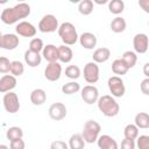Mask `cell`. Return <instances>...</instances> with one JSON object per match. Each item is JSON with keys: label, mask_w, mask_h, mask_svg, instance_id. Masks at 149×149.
I'll return each mask as SVG.
<instances>
[{"label": "cell", "mask_w": 149, "mask_h": 149, "mask_svg": "<svg viewBox=\"0 0 149 149\" xmlns=\"http://www.w3.org/2000/svg\"><path fill=\"white\" fill-rule=\"evenodd\" d=\"M128 66L126 65V63L121 59V58H118L115 61H113L112 63V71L114 74H118L119 77L122 76V74H126L128 72Z\"/></svg>", "instance_id": "cb8c5ba5"}, {"label": "cell", "mask_w": 149, "mask_h": 149, "mask_svg": "<svg viewBox=\"0 0 149 149\" xmlns=\"http://www.w3.org/2000/svg\"><path fill=\"white\" fill-rule=\"evenodd\" d=\"M78 91H80V85L77 81H74V80L73 81H69V83H66V84H64L62 86V92L64 94H68V95L74 94Z\"/></svg>", "instance_id": "1f68e13d"}, {"label": "cell", "mask_w": 149, "mask_h": 149, "mask_svg": "<svg viewBox=\"0 0 149 149\" xmlns=\"http://www.w3.org/2000/svg\"><path fill=\"white\" fill-rule=\"evenodd\" d=\"M44 44H43V41L41 40V38H38V37H34V38H31V41L29 42V50H31V51H35V52H41V51H43V49H44Z\"/></svg>", "instance_id": "836d02e7"}, {"label": "cell", "mask_w": 149, "mask_h": 149, "mask_svg": "<svg viewBox=\"0 0 149 149\" xmlns=\"http://www.w3.org/2000/svg\"><path fill=\"white\" fill-rule=\"evenodd\" d=\"M14 77H20L24 72V65L20 61H13L10 64V71H9Z\"/></svg>", "instance_id": "d6a6232c"}, {"label": "cell", "mask_w": 149, "mask_h": 149, "mask_svg": "<svg viewBox=\"0 0 149 149\" xmlns=\"http://www.w3.org/2000/svg\"><path fill=\"white\" fill-rule=\"evenodd\" d=\"M58 35L65 45H73L79 40L76 27L71 22H63L58 28Z\"/></svg>", "instance_id": "3957f363"}, {"label": "cell", "mask_w": 149, "mask_h": 149, "mask_svg": "<svg viewBox=\"0 0 149 149\" xmlns=\"http://www.w3.org/2000/svg\"><path fill=\"white\" fill-rule=\"evenodd\" d=\"M137 149H149V135H140L136 139Z\"/></svg>", "instance_id": "d590c367"}, {"label": "cell", "mask_w": 149, "mask_h": 149, "mask_svg": "<svg viewBox=\"0 0 149 149\" xmlns=\"http://www.w3.org/2000/svg\"><path fill=\"white\" fill-rule=\"evenodd\" d=\"M123 135L126 139L129 140H136L139 137V128L135 123H129L123 129Z\"/></svg>", "instance_id": "f1b7e54d"}, {"label": "cell", "mask_w": 149, "mask_h": 149, "mask_svg": "<svg viewBox=\"0 0 149 149\" xmlns=\"http://www.w3.org/2000/svg\"><path fill=\"white\" fill-rule=\"evenodd\" d=\"M99 66L95 62H88L84 66V79L88 84H94L99 80Z\"/></svg>", "instance_id": "9c48e42d"}, {"label": "cell", "mask_w": 149, "mask_h": 149, "mask_svg": "<svg viewBox=\"0 0 149 149\" xmlns=\"http://www.w3.org/2000/svg\"><path fill=\"white\" fill-rule=\"evenodd\" d=\"M95 2H97V3H99V5H101V3H106L107 1H106V0H102V1H95Z\"/></svg>", "instance_id": "f6af8a7d"}, {"label": "cell", "mask_w": 149, "mask_h": 149, "mask_svg": "<svg viewBox=\"0 0 149 149\" xmlns=\"http://www.w3.org/2000/svg\"><path fill=\"white\" fill-rule=\"evenodd\" d=\"M85 140L83 139L81 134H73L69 139V148L70 149H84Z\"/></svg>", "instance_id": "d4e9b609"}, {"label": "cell", "mask_w": 149, "mask_h": 149, "mask_svg": "<svg viewBox=\"0 0 149 149\" xmlns=\"http://www.w3.org/2000/svg\"><path fill=\"white\" fill-rule=\"evenodd\" d=\"M135 125L137 126V128L141 129H147L149 128V114L146 112H140L135 115Z\"/></svg>", "instance_id": "484cf974"}, {"label": "cell", "mask_w": 149, "mask_h": 149, "mask_svg": "<svg viewBox=\"0 0 149 149\" xmlns=\"http://www.w3.org/2000/svg\"><path fill=\"white\" fill-rule=\"evenodd\" d=\"M23 136V130L20 128V127H16V126H13V127H9L6 132V137L10 141H14V140H19V139H22Z\"/></svg>", "instance_id": "f546056e"}, {"label": "cell", "mask_w": 149, "mask_h": 149, "mask_svg": "<svg viewBox=\"0 0 149 149\" xmlns=\"http://www.w3.org/2000/svg\"><path fill=\"white\" fill-rule=\"evenodd\" d=\"M121 59L126 63V65L128 66V69H132V68L135 66V64L137 62V56H136V52L135 51L128 50V51H125L123 52Z\"/></svg>", "instance_id": "4316f807"}, {"label": "cell", "mask_w": 149, "mask_h": 149, "mask_svg": "<svg viewBox=\"0 0 149 149\" xmlns=\"http://www.w3.org/2000/svg\"><path fill=\"white\" fill-rule=\"evenodd\" d=\"M143 73L146 76V78H149V62H147L143 65Z\"/></svg>", "instance_id": "7bdbcfd3"}, {"label": "cell", "mask_w": 149, "mask_h": 149, "mask_svg": "<svg viewBox=\"0 0 149 149\" xmlns=\"http://www.w3.org/2000/svg\"><path fill=\"white\" fill-rule=\"evenodd\" d=\"M16 84H17L16 78L13 74H3L0 78V92L1 93L12 92V90L15 88Z\"/></svg>", "instance_id": "9a60e30c"}, {"label": "cell", "mask_w": 149, "mask_h": 149, "mask_svg": "<svg viewBox=\"0 0 149 149\" xmlns=\"http://www.w3.org/2000/svg\"><path fill=\"white\" fill-rule=\"evenodd\" d=\"M139 6L149 14V0H139Z\"/></svg>", "instance_id": "b9f144b4"}, {"label": "cell", "mask_w": 149, "mask_h": 149, "mask_svg": "<svg viewBox=\"0 0 149 149\" xmlns=\"http://www.w3.org/2000/svg\"><path fill=\"white\" fill-rule=\"evenodd\" d=\"M42 57L48 63H55L58 61V47L54 44H47L42 51Z\"/></svg>", "instance_id": "e0dca14e"}, {"label": "cell", "mask_w": 149, "mask_h": 149, "mask_svg": "<svg viewBox=\"0 0 149 149\" xmlns=\"http://www.w3.org/2000/svg\"><path fill=\"white\" fill-rule=\"evenodd\" d=\"M65 76L72 80L78 79L80 77V69L77 65H69L65 69Z\"/></svg>", "instance_id": "e575fe53"}, {"label": "cell", "mask_w": 149, "mask_h": 149, "mask_svg": "<svg viewBox=\"0 0 149 149\" xmlns=\"http://www.w3.org/2000/svg\"><path fill=\"white\" fill-rule=\"evenodd\" d=\"M100 130H101V126L97 121L87 120L83 127V132H81L83 139L85 140L86 143H93V142L98 141Z\"/></svg>", "instance_id": "277c9868"}, {"label": "cell", "mask_w": 149, "mask_h": 149, "mask_svg": "<svg viewBox=\"0 0 149 149\" xmlns=\"http://www.w3.org/2000/svg\"><path fill=\"white\" fill-rule=\"evenodd\" d=\"M97 36L93 33L90 31H85L79 36V43L81 47H84L87 50H92L95 48L97 45Z\"/></svg>", "instance_id": "2e32d148"}, {"label": "cell", "mask_w": 149, "mask_h": 149, "mask_svg": "<svg viewBox=\"0 0 149 149\" xmlns=\"http://www.w3.org/2000/svg\"><path fill=\"white\" fill-rule=\"evenodd\" d=\"M49 116L55 120V121H61L66 116L68 109L65 107V105L63 102H54L50 105L49 109H48Z\"/></svg>", "instance_id": "7c38bea8"}, {"label": "cell", "mask_w": 149, "mask_h": 149, "mask_svg": "<svg viewBox=\"0 0 149 149\" xmlns=\"http://www.w3.org/2000/svg\"><path fill=\"white\" fill-rule=\"evenodd\" d=\"M73 58V52L69 45L62 44L58 47V61L61 63H70Z\"/></svg>", "instance_id": "44dd1931"}, {"label": "cell", "mask_w": 149, "mask_h": 149, "mask_svg": "<svg viewBox=\"0 0 149 149\" xmlns=\"http://www.w3.org/2000/svg\"><path fill=\"white\" fill-rule=\"evenodd\" d=\"M107 86H108L109 92L112 93V97L121 98V97L125 95L126 87H125V83H123L121 77H119V76L109 77L108 80H107Z\"/></svg>", "instance_id": "5b68a950"}, {"label": "cell", "mask_w": 149, "mask_h": 149, "mask_svg": "<svg viewBox=\"0 0 149 149\" xmlns=\"http://www.w3.org/2000/svg\"><path fill=\"white\" fill-rule=\"evenodd\" d=\"M24 148H26V143L22 139L9 142V149H24Z\"/></svg>", "instance_id": "74e56055"}, {"label": "cell", "mask_w": 149, "mask_h": 149, "mask_svg": "<svg viewBox=\"0 0 149 149\" xmlns=\"http://www.w3.org/2000/svg\"><path fill=\"white\" fill-rule=\"evenodd\" d=\"M50 149H70V148H69V144L65 143L64 141L56 140V141L51 142V144H50Z\"/></svg>", "instance_id": "f35d334b"}, {"label": "cell", "mask_w": 149, "mask_h": 149, "mask_svg": "<svg viewBox=\"0 0 149 149\" xmlns=\"http://www.w3.org/2000/svg\"><path fill=\"white\" fill-rule=\"evenodd\" d=\"M92 57H93V62H95L97 64L98 63H105L111 57V50L108 48H105V47L98 48V49L94 50Z\"/></svg>", "instance_id": "7402d4cb"}, {"label": "cell", "mask_w": 149, "mask_h": 149, "mask_svg": "<svg viewBox=\"0 0 149 149\" xmlns=\"http://www.w3.org/2000/svg\"><path fill=\"white\" fill-rule=\"evenodd\" d=\"M108 9L112 14L119 15L125 9V2L122 0H111L108 2Z\"/></svg>", "instance_id": "83f0119b"}, {"label": "cell", "mask_w": 149, "mask_h": 149, "mask_svg": "<svg viewBox=\"0 0 149 149\" xmlns=\"http://www.w3.org/2000/svg\"><path fill=\"white\" fill-rule=\"evenodd\" d=\"M78 12L81 15H90L93 12V1L92 0H81L78 5Z\"/></svg>", "instance_id": "4dcf8cb0"}, {"label": "cell", "mask_w": 149, "mask_h": 149, "mask_svg": "<svg viewBox=\"0 0 149 149\" xmlns=\"http://www.w3.org/2000/svg\"><path fill=\"white\" fill-rule=\"evenodd\" d=\"M10 64L12 62H9V59L5 56L0 57V72L1 73H7L10 71Z\"/></svg>", "instance_id": "8d00e7d4"}, {"label": "cell", "mask_w": 149, "mask_h": 149, "mask_svg": "<svg viewBox=\"0 0 149 149\" xmlns=\"http://www.w3.org/2000/svg\"><path fill=\"white\" fill-rule=\"evenodd\" d=\"M97 143H98V147L100 149H119L118 142L112 136H109L107 134L99 136Z\"/></svg>", "instance_id": "ac0fdd59"}, {"label": "cell", "mask_w": 149, "mask_h": 149, "mask_svg": "<svg viewBox=\"0 0 149 149\" xmlns=\"http://www.w3.org/2000/svg\"><path fill=\"white\" fill-rule=\"evenodd\" d=\"M20 43L16 34H2L0 37V47L5 50H14Z\"/></svg>", "instance_id": "5bb4252c"}, {"label": "cell", "mask_w": 149, "mask_h": 149, "mask_svg": "<svg viewBox=\"0 0 149 149\" xmlns=\"http://www.w3.org/2000/svg\"><path fill=\"white\" fill-rule=\"evenodd\" d=\"M136 143L135 140H129V139H123L121 142V149H135Z\"/></svg>", "instance_id": "ab89813d"}, {"label": "cell", "mask_w": 149, "mask_h": 149, "mask_svg": "<svg viewBox=\"0 0 149 149\" xmlns=\"http://www.w3.org/2000/svg\"><path fill=\"white\" fill-rule=\"evenodd\" d=\"M37 28H38V30L41 33H54V31L58 30V28H59L58 20H57V17L55 15L47 14L40 20Z\"/></svg>", "instance_id": "8992f818"}, {"label": "cell", "mask_w": 149, "mask_h": 149, "mask_svg": "<svg viewBox=\"0 0 149 149\" xmlns=\"http://www.w3.org/2000/svg\"><path fill=\"white\" fill-rule=\"evenodd\" d=\"M97 104H98L99 111L107 118H113V116L118 115L120 112V106L116 102V100L114 99V97H112V95L105 94V95L100 97Z\"/></svg>", "instance_id": "7a4b0ae2"}, {"label": "cell", "mask_w": 149, "mask_h": 149, "mask_svg": "<svg viewBox=\"0 0 149 149\" xmlns=\"http://www.w3.org/2000/svg\"><path fill=\"white\" fill-rule=\"evenodd\" d=\"M148 24H149V22H148Z\"/></svg>", "instance_id": "bcb514c9"}, {"label": "cell", "mask_w": 149, "mask_h": 149, "mask_svg": "<svg viewBox=\"0 0 149 149\" xmlns=\"http://www.w3.org/2000/svg\"><path fill=\"white\" fill-rule=\"evenodd\" d=\"M0 149H9V148H8L7 146H5V144H1V146H0Z\"/></svg>", "instance_id": "ee69618b"}, {"label": "cell", "mask_w": 149, "mask_h": 149, "mask_svg": "<svg viewBox=\"0 0 149 149\" xmlns=\"http://www.w3.org/2000/svg\"><path fill=\"white\" fill-rule=\"evenodd\" d=\"M2 102H3V107L5 109L10 113V114H14L16 112H19L20 109V101H19V97L16 93L14 92H7L3 94V98H2Z\"/></svg>", "instance_id": "52a82bcc"}, {"label": "cell", "mask_w": 149, "mask_h": 149, "mask_svg": "<svg viewBox=\"0 0 149 149\" xmlns=\"http://www.w3.org/2000/svg\"><path fill=\"white\" fill-rule=\"evenodd\" d=\"M62 74V65L58 62L55 63H48V65L44 69V77L49 81H57L61 78Z\"/></svg>", "instance_id": "8fae6325"}, {"label": "cell", "mask_w": 149, "mask_h": 149, "mask_svg": "<svg viewBox=\"0 0 149 149\" xmlns=\"http://www.w3.org/2000/svg\"><path fill=\"white\" fill-rule=\"evenodd\" d=\"M30 101L35 106H41L47 101V93L43 88H35L30 93Z\"/></svg>", "instance_id": "d6986e66"}, {"label": "cell", "mask_w": 149, "mask_h": 149, "mask_svg": "<svg viewBox=\"0 0 149 149\" xmlns=\"http://www.w3.org/2000/svg\"><path fill=\"white\" fill-rule=\"evenodd\" d=\"M109 27H111V30H112L113 33L119 34V33H122V31L126 30L127 23H126V20H125L122 16H116V17H114V19L112 20Z\"/></svg>", "instance_id": "603a6c76"}, {"label": "cell", "mask_w": 149, "mask_h": 149, "mask_svg": "<svg viewBox=\"0 0 149 149\" xmlns=\"http://www.w3.org/2000/svg\"><path fill=\"white\" fill-rule=\"evenodd\" d=\"M24 62L30 66V68H35V66H38L42 62V56L38 54V52H35V51H31V50H27L24 52Z\"/></svg>", "instance_id": "ffe728a7"}, {"label": "cell", "mask_w": 149, "mask_h": 149, "mask_svg": "<svg viewBox=\"0 0 149 149\" xmlns=\"http://www.w3.org/2000/svg\"><path fill=\"white\" fill-rule=\"evenodd\" d=\"M15 31L16 34H19L20 36H23V37H34L36 35V27L28 22V21H21L16 24L15 27Z\"/></svg>", "instance_id": "4fadbf2b"}, {"label": "cell", "mask_w": 149, "mask_h": 149, "mask_svg": "<svg viewBox=\"0 0 149 149\" xmlns=\"http://www.w3.org/2000/svg\"><path fill=\"white\" fill-rule=\"evenodd\" d=\"M30 14V6L27 2H20L16 3L14 7L5 8L1 12V21L5 24H14L17 21L26 19Z\"/></svg>", "instance_id": "6da1fadb"}, {"label": "cell", "mask_w": 149, "mask_h": 149, "mask_svg": "<svg viewBox=\"0 0 149 149\" xmlns=\"http://www.w3.org/2000/svg\"><path fill=\"white\" fill-rule=\"evenodd\" d=\"M133 47L135 52L137 54H146L149 48V38L146 34L139 33L133 38Z\"/></svg>", "instance_id": "30bf717a"}, {"label": "cell", "mask_w": 149, "mask_h": 149, "mask_svg": "<svg viewBox=\"0 0 149 149\" xmlns=\"http://www.w3.org/2000/svg\"><path fill=\"white\" fill-rule=\"evenodd\" d=\"M80 92H81L80 93L81 99L87 105H93V104L98 102V100L100 98L99 97V91L94 85H86L81 88Z\"/></svg>", "instance_id": "ba28073f"}, {"label": "cell", "mask_w": 149, "mask_h": 149, "mask_svg": "<svg viewBox=\"0 0 149 149\" xmlns=\"http://www.w3.org/2000/svg\"><path fill=\"white\" fill-rule=\"evenodd\" d=\"M140 88H141V92H142L144 95H149V78H144V79L141 81Z\"/></svg>", "instance_id": "60d3db41"}]
</instances>
